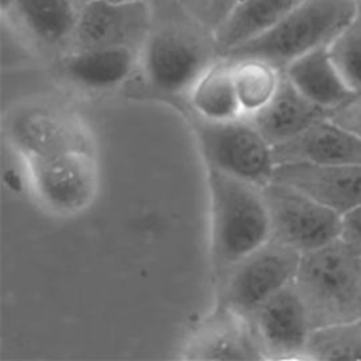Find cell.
<instances>
[{"label": "cell", "mask_w": 361, "mask_h": 361, "mask_svg": "<svg viewBox=\"0 0 361 361\" xmlns=\"http://www.w3.org/2000/svg\"><path fill=\"white\" fill-rule=\"evenodd\" d=\"M360 255H361V254H360Z\"/></svg>", "instance_id": "obj_32"}, {"label": "cell", "mask_w": 361, "mask_h": 361, "mask_svg": "<svg viewBox=\"0 0 361 361\" xmlns=\"http://www.w3.org/2000/svg\"><path fill=\"white\" fill-rule=\"evenodd\" d=\"M210 261L216 283L244 257L271 240L262 186L206 166Z\"/></svg>", "instance_id": "obj_2"}, {"label": "cell", "mask_w": 361, "mask_h": 361, "mask_svg": "<svg viewBox=\"0 0 361 361\" xmlns=\"http://www.w3.org/2000/svg\"><path fill=\"white\" fill-rule=\"evenodd\" d=\"M302 0H238L214 32L221 56L262 35L278 24Z\"/></svg>", "instance_id": "obj_19"}, {"label": "cell", "mask_w": 361, "mask_h": 361, "mask_svg": "<svg viewBox=\"0 0 361 361\" xmlns=\"http://www.w3.org/2000/svg\"><path fill=\"white\" fill-rule=\"evenodd\" d=\"M282 72L306 99L330 113L355 94L337 71L327 47L292 61Z\"/></svg>", "instance_id": "obj_18"}, {"label": "cell", "mask_w": 361, "mask_h": 361, "mask_svg": "<svg viewBox=\"0 0 361 361\" xmlns=\"http://www.w3.org/2000/svg\"><path fill=\"white\" fill-rule=\"evenodd\" d=\"M355 3H357V6H358V8H361V0H354Z\"/></svg>", "instance_id": "obj_29"}, {"label": "cell", "mask_w": 361, "mask_h": 361, "mask_svg": "<svg viewBox=\"0 0 361 361\" xmlns=\"http://www.w3.org/2000/svg\"><path fill=\"white\" fill-rule=\"evenodd\" d=\"M219 58L214 31L173 1L152 8V23L131 80L152 96L186 99L193 83Z\"/></svg>", "instance_id": "obj_1"}, {"label": "cell", "mask_w": 361, "mask_h": 361, "mask_svg": "<svg viewBox=\"0 0 361 361\" xmlns=\"http://www.w3.org/2000/svg\"><path fill=\"white\" fill-rule=\"evenodd\" d=\"M238 0H178L180 7L199 23L217 31Z\"/></svg>", "instance_id": "obj_24"}, {"label": "cell", "mask_w": 361, "mask_h": 361, "mask_svg": "<svg viewBox=\"0 0 361 361\" xmlns=\"http://www.w3.org/2000/svg\"><path fill=\"white\" fill-rule=\"evenodd\" d=\"M247 319L264 360L303 357L312 326L293 282L261 303Z\"/></svg>", "instance_id": "obj_12"}, {"label": "cell", "mask_w": 361, "mask_h": 361, "mask_svg": "<svg viewBox=\"0 0 361 361\" xmlns=\"http://www.w3.org/2000/svg\"><path fill=\"white\" fill-rule=\"evenodd\" d=\"M272 180L305 192L341 216L361 204V164H278Z\"/></svg>", "instance_id": "obj_14"}, {"label": "cell", "mask_w": 361, "mask_h": 361, "mask_svg": "<svg viewBox=\"0 0 361 361\" xmlns=\"http://www.w3.org/2000/svg\"><path fill=\"white\" fill-rule=\"evenodd\" d=\"M341 240L361 247V204L341 216Z\"/></svg>", "instance_id": "obj_26"}, {"label": "cell", "mask_w": 361, "mask_h": 361, "mask_svg": "<svg viewBox=\"0 0 361 361\" xmlns=\"http://www.w3.org/2000/svg\"><path fill=\"white\" fill-rule=\"evenodd\" d=\"M82 4L78 0H16L1 11V24L37 61L52 65L71 51Z\"/></svg>", "instance_id": "obj_10"}, {"label": "cell", "mask_w": 361, "mask_h": 361, "mask_svg": "<svg viewBox=\"0 0 361 361\" xmlns=\"http://www.w3.org/2000/svg\"><path fill=\"white\" fill-rule=\"evenodd\" d=\"M4 133L21 158L72 149L94 151L90 131L72 109L55 102H28L14 109Z\"/></svg>", "instance_id": "obj_8"}, {"label": "cell", "mask_w": 361, "mask_h": 361, "mask_svg": "<svg viewBox=\"0 0 361 361\" xmlns=\"http://www.w3.org/2000/svg\"><path fill=\"white\" fill-rule=\"evenodd\" d=\"M138 51L128 47L71 51L51 66L66 86L86 94H103L131 80Z\"/></svg>", "instance_id": "obj_13"}, {"label": "cell", "mask_w": 361, "mask_h": 361, "mask_svg": "<svg viewBox=\"0 0 361 361\" xmlns=\"http://www.w3.org/2000/svg\"><path fill=\"white\" fill-rule=\"evenodd\" d=\"M23 159L31 190L47 212L71 217L94 200L99 186L94 151L72 149Z\"/></svg>", "instance_id": "obj_6"}, {"label": "cell", "mask_w": 361, "mask_h": 361, "mask_svg": "<svg viewBox=\"0 0 361 361\" xmlns=\"http://www.w3.org/2000/svg\"><path fill=\"white\" fill-rule=\"evenodd\" d=\"M275 165L305 162L314 165L361 164V138L330 116L296 137L272 147Z\"/></svg>", "instance_id": "obj_16"}, {"label": "cell", "mask_w": 361, "mask_h": 361, "mask_svg": "<svg viewBox=\"0 0 361 361\" xmlns=\"http://www.w3.org/2000/svg\"><path fill=\"white\" fill-rule=\"evenodd\" d=\"M14 1H16V0H0V11L8 8Z\"/></svg>", "instance_id": "obj_28"}, {"label": "cell", "mask_w": 361, "mask_h": 361, "mask_svg": "<svg viewBox=\"0 0 361 361\" xmlns=\"http://www.w3.org/2000/svg\"><path fill=\"white\" fill-rule=\"evenodd\" d=\"M185 353L188 360H264L247 316L220 302L196 326Z\"/></svg>", "instance_id": "obj_15"}, {"label": "cell", "mask_w": 361, "mask_h": 361, "mask_svg": "<svg viewBox=\"0 0 361 361\" xmlns=\"http://www.w3.org/2000/svg\"><path fill=\"white\" fill-rule=\"evenodd\" d=\"M357 250H358V252H360V254H361V247H358V248H357Z\"/></svg>", "instance_id": "obj_30"}, {"label": "cell", "mask_w": 361, "mask_h": 361, "mask_svg": "<svg viewBox=\"0 0 361 361\" xmlns=\"http://www.w3.org/2000/svg\"><path fill=\"white\" fill-rule=\"evenodd\" d=\"M331 113L306 99L283 75L272 100L248 118L274 147L285 142Z\"/></svg>", "instance_id": "obj_17"}, {"label": "cell", "mask_w": 361, "mask_h": 361, "mask_svg": "<svg viewBox=\"0 0 361 361\" xmlns=\"http://www.w3.org/2000/svg\"><path fill=\"white\" fill-rule=\"evenodd\" d=\"M189 123L207 168L265 186L272 180V145L247 116L212 121L188 111Z\"/></svg>", "instance_id": "obj_5"}, {"label": "cell", "mask_w": 361, "mask_h": 361, "mask_svg": "<svg viewBox=\"0 0 361 361\" xmlns=\"http://www.w3.org/2000/svg\"><path fill=\"white\" fill-rule=\"evenodd\" d=\"M231 63L243 116L250 117L272 100L279 87L282 71L257 58L231 59Z\"/></svg>", "instance_id": "obj_21"}, {"label": "cell", "mask_w": 361, "mask_h": 361, "mask_svg": "<svg viewBox=\"0 0 361 361\" xmlns=\"http://www.w3.org/2000/svg\"><path fill=\"white\" fill-rule=\"evenodd\" d=\"M329 54L347 86L361 92V8L327 47Z\"/></svg>", "instance_id": "obj_23"}, {"label": "cell", "mask_w": 361, "mask_h": 361, "mask_svg": "<svg viewBox=\"0 0 361 361\" xmlns=\"http://www.w3.org/2000/svg\"><path fill=\"white\" fill-rule=\"evenodd\" d=\"M144 1H147L152 8H157V7H161V6L178 1V0H144Z\"/></svg>", "instance_id": "obj_27"}, {"label": "cell", "mask_w": 361, "mask_h": 361, "mask_svg": "<svg viewBox=\"0 0 361 361\" xmlns=\"http://www.w3.org/2000/svg\"><path fill=\"white\" fill-rule=\"evenodd\" d=\"M186 102L188 111L206 120L227 121L241 117L231 59L221 56L210 65L190 87Z\"/></svg>", "instance_id": "obj_20"}, {"label": "cell", "mask_w": 361, "mask_h": 361, "mask_svg": "<svg viewBox=\"0 0 361 361\" xmlns=\"http://www.w3.org/2000/svg\"><path fill=\"white\" fill-rule=\"evenodd\" d=\"M330 117L361 138V92L355 93L345 104L331 111Z\"/></svg>", "instance_id": "obj_25"}, {"label": "cell", "mask_w": 361, "mask_h": 361, "mask_svg": "<svg viewBox=\"0 0 361 361\" xmlns=\"http://www.w3.org/2000/svg\"><path fill=\"white\" fill-rule=\"evenodd\" d=\"M293 283L312 330L361 320V255L344 240L302 254Z\"/></svg>", "instance_id": "obj_3"}, {"label": "cell", "mask_w": 361, "mask_h": 361, "mask_svg": "<svg viewBox=\"0 0 361 361\" xmlns=\"http://www.w3.org/2000/svg\"><path fill=\"white\" fill-rule=\"evenodd\" d=\"M302 358L361 360V320L313 329Z\"/></svg>", "instance_id": "obj_22"}, {"label": "cell", "mask_w": 361, "mask_h": 361, "mask_svg": "<svg viewBox=\"0 0 361 361\" xmlns=\"http://www.w3.org/2000/svg\"><path fill=\"white\" fill-rule=\"evenodd\" d=\"M300 255L281 243L268 240L238 261L216 283L217 302L248 316L261 303L293 282Z\"/></svg>", "instance_id": "obj_9"}, {"label": "cell", "mask_w": 361, "mask_h": 361, "mask_svg": "<svg viewBox=\"0 0 361 361\" xmlns=\"http://www.w3.org/2000/svg\"><path fill=\"white\" fill-rule=\"evenodd\" d=\"M78 1H82V3H85V1H86V0H78Z\"/></svg>", "instance_id": "obj_31"}, {"label": "cell", "mask_w": 361, "mask_h": 361, "mask_svg": "<svg viewBox=\"0 0 361 361\" xmlns=\"http://www.w3.org/2000/svg\"><path fill=\"white\" fill-rule=\"evenodd\" d=\"M271 219V240L299 254L341 238V214L305 192L271 180L262 186Z\"/></svg>", "instance_id": "obj_7"}, {"label": "cell", "mask_w": 361, "mask_h": 361, "mask_svg": "<svg viewBox=\"0 0 361 361\" xmlns=\"http://www.w3.org/2000/svg\"><path fill=\"white\" fill-rule=\"evenodd\" d=\"M357 10L354 0H302L271 30L223 56L257 58L283 71L292 61L329 47Z\"/></svg>", "instance_id": "obj_4"}, {"label": "cell", "mask_w": 361, "mask_h": 361, "mask_svg": "<svg viewBox=\"0 0 361 361\" xmlns=\"http://www.w3.org/2000/svg\"><path fill=\"white\" fill-rule=\"evenodd\" d=\"M151 23L152 7L144 0H86L79 10L71 51L140 49Z\"/></svg>", "instance_id": "obj_11"}]
</instances>
